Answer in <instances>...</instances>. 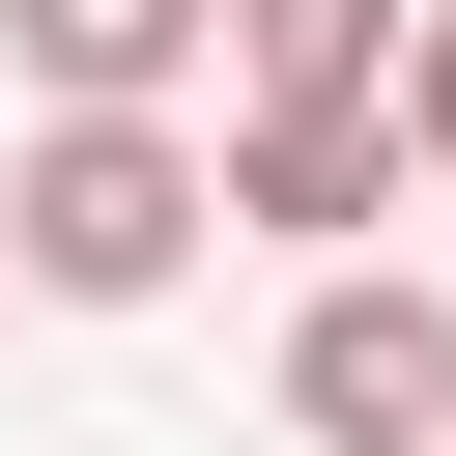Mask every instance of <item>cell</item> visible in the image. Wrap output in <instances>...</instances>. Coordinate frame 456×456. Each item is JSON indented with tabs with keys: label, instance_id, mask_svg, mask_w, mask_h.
Listing matches in <instances>:
<instances>
[{
	"label": "cell",
	"instance_id": "3957f363",
	"mask_svg": "<svg viewBox=\"0 0 456 456\" xmlns=\"http://www.w3.org/2000/svg\"><path fill=\"white\" fill-rule=\"evenodd\" d=\"M399 200V114H228L200 142V228H370Z\"/></svg>",
	"mask_w": 456,
	"mask_h": 456
},
{
	"label": "cell",
	"instance_id": "7a4b0ae2",
	"mask_svg": "<svg viewBox=\"0 0 456 456\" xmlns=\"http://www.w3.org/2000/svg\"><path fill=\"white\" fill-rule=\"evenodd\" d=\"M285 428H314V456H456V285L342 256V285L285 314Z\"/></svg>",
	"mask_w": 456,
	"mask_h": 456
},
{
	"label": "cell",
	"instance_id": "5b68a950",
	"mask_svg": "<svg viewBox=\"0 0 456 456\" xmlns=\"http://www.w3.org/2000/svg\"><path fill=\"white\" fill-rule=\"evenodd\" d=\"M0 57H28V114H171L200 0H0Z\"/></svg>",
	"mask_w": 456,
	"mask_h": 456
},
{
	"label": "cell",
	"instance_id": "6da1fadb",
	"mask_svg": "<svg viewBox=\"0 0 456 456\" xmlns=\"http://www.w3.org/2000/svg\"><path fill=\"white\" fill-rule=\"evenodd\" d=\"M0 285L28 314H171L200 285V114H28L0 142Z\"/></svg>",
	"mask_w": 456,
	"mask_h": 456
},
{
	"label": "cell",
	"instance_id": "277c9868",
	"mask_svg": "<svg viewBox=\"0 0 456 456\" xmlns=\"http://www.w3.org/2000/svg\"><path fill=\"white\" fill-rule=\"evenodd\" d=\"M399 28H428V0H200L228 114H370V86H399Z\"/></svg>",
	"mask_w": 456,
	"mask_h": 456
},
{
	"label": "cell",
	"instance_id": "8992f818",
	"mask_svg": "<svg viewBox=\"0 0 456 456\" xmlns=\"http://www.w3.org/2000/svg\"><path fill=\"white\" fill-rule=\"evenodd\" d=\"M370 114H399V200H456V0L399 28V86H370Z\"/></svg>",
	"mask_w": 456,
	"mask_h": 456
}]
</instances>
